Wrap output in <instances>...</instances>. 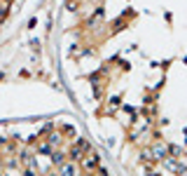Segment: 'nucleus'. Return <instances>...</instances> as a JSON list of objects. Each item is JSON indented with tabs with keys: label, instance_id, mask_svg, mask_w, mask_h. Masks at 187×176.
Returning a JSON list of instances; mask_svg holds the SVG:
<instances>
[{
	"label": "nucleus",
	"instance_id": "f257e3e1",
	"mask_svg": "<svg viewBox=\"0 0 187 176\" xmlns=\"http://www.w3.org/2000/svg\"><path fill=\"white\" fill-rule=\"evenodd\" d=\"M63 176H75V167H63Z\"/></svg>",
	"mask_w": 187,
	"mask_h": 176
}]
</instances>
